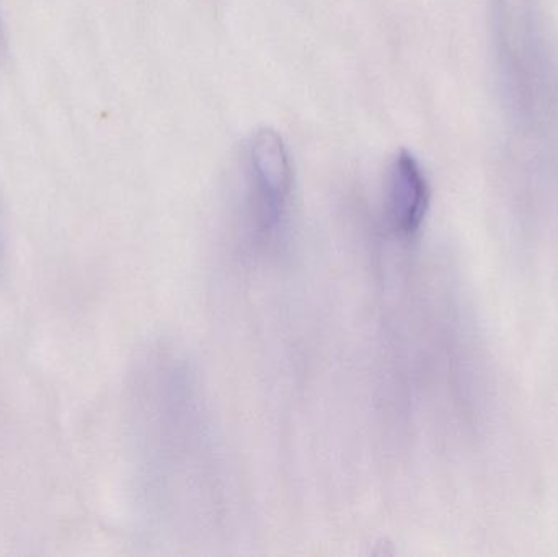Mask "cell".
Wrapping results in <instances>:
<instances>
[{
  "mask_svg": "<svg viewBox=\"0 0 558 557\" xmlns=\"http://www.w3.org/2000/svg\"><path fill=\"white\" fill-rule=\"evenodd\" d=\"M245 177L252 218L264 234L277 231L288 215L292 169L277 131L258 130L245 146Z\"/></svg>",
  "mask_w": 558,
  "mask_h": 557,
  "instance_id": "obj_1",
  "label": "cell"
},
{
  "mask_svg": "<svg viewBox=\"0 0 558 557\" xmlns=\"http://www.w3.org/2000/svg\"><path fill=\"white\" fill-rule=\"evenodd\" d=\"M429 208V185L412 153L402 149L390 164L387 175L386 213L393 231L416 234Z\"/></svg>",
  "mask_w": 558,
  "mask_h": 557,
  "instance_id": "obj_2",
  "label": "cell"
}]
</instances>
